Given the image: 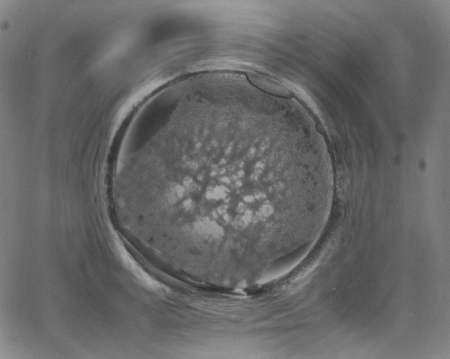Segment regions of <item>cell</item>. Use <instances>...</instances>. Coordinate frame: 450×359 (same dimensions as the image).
<instances>
[{"label":"cell","instance_id":"6da1fadb","mask_svg":"<svg viewBox=\"0 0 450 359\" xmlns=\"http://www.w3.org/2000/svg\"><path fill=\"white\" fill-rule=\"evenodd\" d=\"M240 142L228 152L174 149L165 165L139 172L144 233L173 267L214 279L251 276L302 240L313 172L282 151L272 155L271 146L262 151L266 143Z\"/></svg>","mask_w":450,"mask_h":359}]
</instances>
